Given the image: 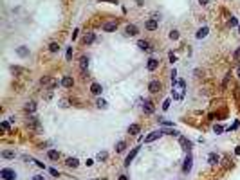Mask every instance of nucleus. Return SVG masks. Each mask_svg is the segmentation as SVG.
<instances>
[{
    "label": "nucleus",
    "instance_id": "f257e3e1",
    "mask_svg": "<svg viewBox=\"0 0 240 180\" xmlns=\"http://www.w3.org/2000/svg\"><path fill=\"white\" fill-rule=\"evenodd\" d=\"M0 176H2L4 180H16L18 176H16V171L15 169H11V167H4L2 171H0Z\"/></svg>",
    "mask_w": 240,
    "mask_h": 180
},
{
    "label": "nucleus",
    "instance_id": "f03ea898",
    "mask_svg": "<svg viewBox=\"0 0 240 180\" xmlns=\"http://www.w3.org/2000/svg\"><path fill=\"white\" fill-rule=\"evenodd\" d=\"M164 133H163V130H155V132H152L150 135H146L144 137V142H153V141H157V139H161Z\"/></svg>",
    "mask_w": 240,
    "mask_h": 180
},
{
    "label": "nucleus",
    "instance_id": "7ed1b4c3",
    "mask_svg": "<svg viewBox=\"0 0 240 180\" xmlns=\"http://www.w3.org/2000/svg\"><path fill=\"white\" fill-rule=\"evenodd\" d=\"M148 90H150L152 94H157V92H161V90H163V85H161V81H157V79L150 81V85H148Z\"/></svg>",
    "mask_w": 240,
    "mask_h": 180
},
{
    "label": "nucleus",
    "instance_id": "20e7f679",
    "mask_svg": "<svg viewBox=\"0 0 240 180\" xmlns=\"http://www.w3.org/2000/svg\"><path fill=\"white\" fill-rule=\"evenodd\" d=\"M139 33V29H137V25H134V24H128L127 27H125V34L127 36H135Z\"/></svg>",
    "mask_w": 240,
    "mask_h": 180
},
{
    "label": "nucleus",
    "instance_id": "39448f33",
    "mask_svg": "<svg viewBox=\"0 0 240 180\" xmlns=\"http://www.w3.org/2000/svg\"><path fill=\"white\" fill-rule=\"evenodd\" d=\"M191 166H193V158H191L190 153H188L186 160H184V166H182V171H184V173H190V171H191Z\"/></svg>",
    "mask_w": 240,
    "mask_h": 180
},
{
    "label": "nucleus",
    "instance_id": "423d86ee",
    "mask_svg": "<svg viewBox=\"0 0 240 180\" xmlns=\"http://www.w3.org/2000/svg\"><path fill=\"white\" fill-rule=\"evenodd\" d=\"M157 67H159V60H155V58H150V60L146 61V69H148L150 72L157 70Z\"/></svg>",
    "mask_w": 240,
    "mask_h": 180
},
{
    "label": "nucleus",
    "instance_id": "0eeeda50",
    "mask_svg": "<svg viewBox=\"0 0 240 180\" xmlns=\"http://www.w3.org/2000/svg\"><path fill=\"white\" fill-rule=\"evenodd\" d=\"M153 110H155V106H153V103L150 101V99H146L143 103V112L144 113H153Z\"/></svg>",
    "mask_w": 240,
    "mask_h": 180
},
{
    "label": "nucleus",
    "instance_id": "6e6552de",
    "mask_svg": "<svg viewBox=\"0 0 240 180\" xmlns=\"http://www.w3.org/2000/svg\"><path fill=\"white\" fill-rule=\"evenodd\" d=\"M137 151H139V146H135L134 150H132V151H130V153L127 155V158H125V166H130V162L134 160V157L137 155Z\"/></svg>",
    "mask_w": 240,
    "mask_h": 180
},
{
    "label": "nucleus",
    "instance_id": "1a4fd4ad",
    "mask_svg": "<svg viewBox=\"0 0 240 180\" xmlns=\"http://www.w3.org/2000/svg\"><path fill=\"white\" fill-rule=\"evenodd\" d=\"M179 144L182 146V150H186V151H190V150H191V146H193L191 141H188L186 137H179Z\"/></svg>",
    "mask_w": 240,
    "mask_h": 180
},
{
    "label": "nucleus",
    "instance_id": "9d476101",
    "mask_svg": "<svg viewBox=\"0 0 240 180\" xmlns=\"http://www.w3.org/2000/svg\"><path fill=\"white\" fill-rule=\"evenodd\" d=\"M61 85H63L65 88H72V87H74V79H72V76H63Z\"/></svg>",
    "mask_w": 240,
    "mask_h": 180
},
{
    "label": "nucleus",
    "instance_id": "9b49d317",
    "mask_svg": "<svg viewBox=\"0 0 240 180\" xmlns=\"http://www.w3.org/2000/svg\"><path fill=\"white\" fill-rule=\"evenodd\" d=\"M144 27H146L148 31H155V29H157V27H159V22H157V20H155V18H150V20H148V22H146V24H144Z\"/></svg>",
    "mask_w": 240,
    "mask_h": 180
},
{
    "label": "nucleus",
    "instance_id": "f8f14e48",
    "mask_svg": "<svg viewBox=\"0 0 240 180\" xmlns=\"http://www.w3.org/2000/svg\"><path fill=\"white\" fill-rule=\"evenodd\" d=\"M137 47H139L141 50H148V52H152V50H153V49L150 47V43H148L146 40H139V41H137Z\"/></svg>",
    "mask_w": 240,
    "mask_h": 180
},
{
    "label": "nucleus",
    "instance_id": "ddd939ff",
    "mask_svg": "<svg viewBox=\"0 0 240 180\" xmlns=\"http://www.w3.org/2000/svg\"><path fill=\"white\" fill-rule=\"evenodd\" d=\"M90 92L94 94V96H99V94L103 92L101 85H99V83H92V85H90Z\"/></svg>",
    "mask_w": 240,
    "mask_h": 180
},
{
    "label": "nucleus",
    "instance_id": "4468645a",
    "mask_svg": "<svg viewBox=\"0 0 240 180\" xmlns=\"http://www.w3.org/2000/svg\"><path fill=\"white\" fill-rule=\"evenodd\" d=\"M65 166H69V167H78L80 166V160L76 157H70V158H67L65 160Z\"/></svg>",
    "mask_w": 240,
    "mask_h": 180
},
{
    "label": "nucleus",
    "instance_id": "2eb2a0df",
    "mask_svg": "<svg viewBox=\"0 0 240 180\" xmlns=\"http://www.w3.org/2000/svg\"><path fill=\"white\" fill-rule=\"evenodd\" d=\"M118 29V22H107L105 25H103V31H107V33H110V31H116Z\"/></svg>",
    "mask_w": 240,
    "mask_h": 180
},
{
    "label": "nucleus",
    "instance_id": "dca6fc26",
    "mask_svg": "<svg viewBox=\"0 0 240 180\" xmlns=\"http://www.w3.org/2000/svg\"><path fill=\"white\" fill-rule=\"evenodd\" d=\"M208 33H210V29H208V27L204 25V27H201L199 31H197V38H199V40H202V38H206V36H208Z\"/></svg>",
    "mask_w": 240,
    "mask_h": 180
},
{
    "label": "nucleus",
    "instance_id": "f3484780",
    "mask_svg": "<svg viewBox=\"0 0 240 180\" xmlns=\"http://www.w3.org/2000/svg\"><path fill=\"white\" fill-rule=\"evenodd\" d=\"M218 160H220V157H218L217 153H210V155H208V162H210L211 166L218 164Z\"/></svg>",
    "mask_w": 240,
    "mask_h": 180
},
{
    "label": "nucleus",
    "instance_id": "a211bd4d",
    "mask_svg": "<svg viewBox=\"0 0 240 180\" xmlns=\"http://www.w3.org/2000/svg\"><path fill=\"white\" fill-rule=\"evenodd\" d=\"M34 110H36V103H34V101H27V103H25V112H27V113H33Z\"/></svg>",
    "mask_w": 240,
    "mask_h": 180
},
{
    "label": "nucleus",
    "instance_id": "6ab92c4d",
    "mask_svg": "<svg viewBox=\"0 0 240 180\" xmlns=\"http://www.w3.org/2000/svg\"><path fill=\"white\" fill-rule=\"evenodd\" d=\"M94 40H96V34H94V33H87V34H85V38H83V43H85V45H89V43H92Z\"/></svg>",
    "mask_w": 240,
    "mask_h": 180
},
{
    "label": "nucleus",
    "instance_id": "aec40b11",
    "mask_svg": "<svg viewBox=\"0 0 240 180\" xmlns=\"http://www.w3.org/2000/svg\"><path fill=\"white\" fill-rule=\"evenodd\" d=\"M80 67H81V70H87L89 69V58L87 56H81L80 58Z\"/></svg>",
    "mask_w": 240,
    "mask_h": 180
},
{
    "label": "nucleus",
    "instance_id": "412c9836",
    "mask_svg": "<svg viewBox=\"0 0 240 180\" xmlns=\"http://www.w3.org/2000/svg\"><path fill=\"white\" fill-rule=\"evenodd\" d=\"M139 130H141L139 124H130V126H128V133H130V135H137Z\"/></svg>",
    "mask_w": 240,
    "mask_h": 180
},
{
    "label": "nucleus",
    "instance_id": "4be33fe9",
    "mask_svg": "<svg viewBox=\"0 0 240 180\" xmlns=\"http://www.w3.org/2000/svg\"><path fill=\"white\" fill-rule=\"evenodd\" d=\"M16 54L22 56V58H25V56H29V49H27V47H16Z\"/></svg>",
    "mask_w": 240,
    "mask_h": 180
},
{
    "label": "nucleus",
    "instance_id": "5701e85b",
    "mask_svg": "<svg viewBox=\"0 0 240 180\" xmlns=\"http://www.w3.org/2000/svg\"><path fill=\"white\" fill-rule=\"evenodd\" d=\"M96 106L101 108V110H107V108H108V103H107L105 99H101V97H99V99L96 101Z\"/></svg>",
    "mask_w": 240,
    "mask_h": 180
},
{
    "label": "nucleus",
    "instance_id": "b1692460",
    "mask_svg": "<svg viewBox=\"0 0 240 180\" xmlns=\"http://www.w3.org/2000/svg\"><path fill=\"white\" fill-rule=\"evenodd\" d=\"M125 150H127V142H125V141H119V142L116 144V151H118V153H123Z\"/></svg>",
    "mask_w": 240,
    "mask_h": 180
},
{
    "label": "nucleus",
    "instance_id": "393cba45",
    "mask_svg": "<svg viewBox=\"0 0 240 180\" xmlns=\"http://www.w3.org/2000/svg\"><path fill=\"white\" fill-rule=\"evenodd\" d=\"M47 157L51 158V160H58V158H60V151H56V150H51V151L47 153Z\"/></svg>",
    "mask_w": 240,
    "mask_h": 180
},
{
    "label": "nucleus",
    "instance_id": "a878e982",
    "mask_svg": "<svg viewBox=\"0 0 240 180\" xmlns=\"http://www.w3.org/2000/svg\"><path fill=\"white\" fill-rule=\"evenodd\" d=\"M49 50L51 52H58L60 50V43H58V41H51V43H49Z\"/></svg>",
    "mask_w": 240,
    "mask_h": 180
},
{
    "label": "nucleus",
    "instance_id": "bb28decb",
    "mask_svg": "<svg viewBox=\"0 0 240 180\" xmlns=\"http://www.w3.org/2000/svg\"><path fill=\"white\" fill-rule=\"evenodd\" d=\"M15 151H11V150H6V151H2V158H15Z\"/></svg>",
    "mask_w": 240,
    "mask_h": 180
},
{
    "label": "nucleus",
    "instance_id": "cd10ccee",
    "mask_svg": "<svg viewBox=\"0 0 240 180\" xmlns=\"http://www.w3.org/2000/svg\"><path fill=\"white\" fill-rule=\"evenodd\" d=\"M159 124H163V126H173V123H172V121L164 119V117H159Z\"/></svg>",
    "mask_w": 240,
    "mask_h": 180
},
{
    "label": "nucleus",
    "instance_id": "c85d7f7f",
    "mask_svg": "<svg viewBox=\"0 0 240 180\" xmlns=\"http://www.w3.org/2000/svg\"><path fill=\"white\" fill-rule=\"evenodd\" d=\"M170 40H179V31H170Z\"/></svg>",
    "mask_w": 240,
    "mask_h": 180
},
{
    "label": "nucleus",
    "instance_id": "c756f323",
    "mask_svg": "<svg viewBox=\"0 0 240 180\" xmlns=\"http://www.w3.org/2000/svg\"><path fill=\"white\" fill-rule=\"evenodd\" d=\"M229 25H231V27H236V25H238V20H236L235 16H231V18H229Z\"/></svg>",
    "mask_w": 240,
    "mask_h": 180
},
{
    "label": "nucleus",
    "instance_id": "7c9ffc66",
    "mask_svg": "<svg viewBox=\"0 0 240 180\" xmlns=\"http://www.w3.org/2000/svg\"><path fill=\"white\" fill-rule=\"evenodd\" d=\"M107 157H108V153H105V151H99V153H98L99 160H107Z\"/></svg>",
    "mask_w": 240,
    "mask_h": 180
},
{
    "label": "nucleus",
    "instance_id": "2f4dec72",
    "mask_svg": "<svg viewBox=\"0 0 240 180\" xmlns=\"http://www.w3.org/2000/svg\"><path fill=\"white\" fill-rule=\"evenodd\" d=\"M0 128H2L4 132H9V128H11V126H9V123H6V121H4L2 124H0Z\"/></svg>",
    "mask_w": 240,
    "mask_h": 180
},
{
    "label": "nucleus",
    "instance_id": "473e14b6",
    "mask_svg": "<svg viewBox=\"0 0 240 180\" xmlns=\"http://www.w3.org/2000/svg\"><path fill=\"white\" fill-rule=\"evenodd\" d=\"M213 130H215V133H222V132H224V128H222L220 124H215V128H213Z\"/></svg>",
    "mask_w": 240,
    "mask_h": 180
},
{
    "label": "nucleus",
    "instance_id": "72a5a7b5",
    "mask_svg": "<svg viewBox=\"0 0 240 180\" xmlns=\"http://www.w3.org/2000/svg\"><path fill=\"white\" fill-rule=\"evenodd\" d=\"M233 58H235V61H240V47L235 50V54H233Z\"/></svg>",
    "mask_w": 240,
    "mask_h": 180
},
{
    "label": "nucleus",
    "instance_id": "f704fd0d",
    "mask_svg": "<svg viewBox=\"0 0 240 180\" xmlns=\"http://www.w3.org/2000/svg\"><path fill=\"white\" fill-rule=\"evenodd\" d=\"M170 103H172L170 99H166V101L163 103V110H168V108H170Z\"/></svg>",
    "mask_w": 240,
    "mask_h": 180
},
{
    "label": "nucleus",
    "instance_id": "c9c22d12",
    "mask_svg": "<svg viewBox=\"0 0 240 180\" xmlns=\"http://www.w3.org/2000/svg\"><path fill=\"white\" fill-rule=\"evenodd\" d=\"M168 58H170V61L173 63V61H177V56L173 54V52H170V54H168Z\"/></svg>",
    "mask_w": 240,
    "mask_h": 180
},
{
    "label": "nucleus",
    "instance_id": "e433bc0d",
    "mask_svg": "<svg viewBox=\"0 0 240 180\" xmlns=\"http://www.w3.org/2000/svg\"><path fill=\"white\" fill-rule=\"evenodd\" d=\"M33 180H45V176H44V175H34Z\"/></svg>",
    "mask_w": 240,
    "mask_h": 180
},
{
    "label": "nucleus",
    "instance_id": "4c0bfd02",
    "mask_svg": "<svg viewBox=\"0 0 240 180\" xmlns=\"http://www.w3.org/2000/svg\"><path fill=\"white\" fill-rule=\"evenodd\" d=\"M33 162H36V166H38V167H42V169H45V166H44V162H40V160H33Z\"/></svg>",
    "mask_w": 240,
    "mask_h": 180
},
{
    "label": "nucleus",
    "instance_id": "58836bf2",
    "mask_svg": "<svg viewBox=\"0 0 240 180\" xmlns=\"http://www.w3.org/2000/svg\"><path fill=\"white\" fill-rule=\"evenodd\" d=\"M67 60H72V47L67 50Z\"/></svg>",
    "mask_w": 240,
    "mask_h": 180
},
{
    "label": "nucleus",
    "instance_id": "ea45409f",
    "mask_svg": "<svg viewBox=\"0 0 240 180\" xmlns=\"http://www.w3.org/2000/svg\"><path fill=\"white\" fill-rule=\"evenodd\" d=\"M51 97H53V90H51V88H49V92L45 94V99H51Z\"/></svg>",
    "mask_w": 240,
    "mask_h": 180
},
{
    "label": "nucleus",
    "instance_id": "a19ab883",
    "mask_svg": "<svg viewBox=\"0 0 240 180\" xmlns=\"http://www.w3.org/2000/svg\"><path fill=\"white\" fill-rule=\"evenodd\" d=\"M49 171H51V175H54V176H60V175H58V171H56V169H54V167H51V169H49Z\"/></svg>",
    "mask_w": 240,
    "mask_h": 180
},
{
    "label": "nucleus",
    "instance_id": "79ce46f5",
    "mask_svg": "<svg viewBox=\"0 0 240 180\" xmlns=\"http://www.w3.org/2000/svg\"><path fill=\"white\" fill-rule=\"evenodd\" d=\"M208 2H210V0H199V4H201V6H206Z\"/></svg>",
    "mask_w": 240,
    "mask_h": 180
},
{
    "label": "nucleus",
    "instance_id": "37998d69",
    "mask_svg": "<svg viewBox=\"0 0 240 180\" xmlns=\"http://www.w3.org/2000/svg\"><path fill=\"white\" fill-rule=\"evenodd\" d=\"M101 2H110V4H118V0H101Z\"/></svg>",
    "mask_w": 240,
    "mask_h": 180
},
{
    "label": "nucleus",
    "instance_id": "c03bdc74",
    "mask_svg": "<svg viewBox=\"0 0 240 180\" xmlns=\"http://www.w3.org/2000/svg\"><path fill=\"white\" fill-rule=\"evenodd\" d=\"M235 153H236V155H240V146H236V148H235Z\"/></svg>",
    "mask_w": 240,
    "mask_h": 180
},
{
    "label": "nucleus",
    "instance_id": "a18cd8bd",
    "mask_svg": "<svg viewBox=\"0 0 240 180\" xmlns=\"http://www.w3.org/2000/svg\"><path fill=\"white\" fill-rule=\"evenodd\" d=\"M119 180H128V176H127V175H121V176H119Z\"/></svg>",
    "mask_w": 240,
    "mask_h": 180
},
{
    "label": "nucleus",
    "instance_id": "49530a36",
    "mask_svg": "<svg viewBox=\"0 0 240 180\" xmlns=\"http://www.w3.org/2000/svg\"><path fill=\"white\" fill-rule=\"evenodd\" d=\"M236 76H238V78H240V65H238V67H236Z\"/></svg>",
    "mask_w": 240,
    "mask_h": 180
},
{
    "label": "nucleus",
    "instance_id": "de8ad7c7",
    "mask_svg": "<svg viewBox=\"0 0 240 180\" xmlns=\"http://www.w3.org/2000/svg\"><path fill=\"white\" fill-rule=\"evenodd\" d=\"M238 31H240V25H238Z\"/></svg>",
    "mask_w": 240,
    "mask_h": 180
}]
</instances>
